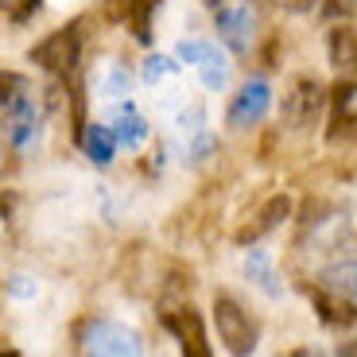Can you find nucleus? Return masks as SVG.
Here are the masks:
<instances>
[{
    "instance_id": "obj_11",
    "label": "nucleus",
    "mask_w": 357,
    "mask_h": 357,
    "mask_svg": "<svg viewBox=\"0 0 357 357\" xmlns=\"http://www.w3.org/2000/svg\"><path fill=\"white\" fill-rule=\"evenodd\" d=\"M307 295L314 299V307H319V319L326 322V326H357V307L349 303L346 295L338 291H326V287H307Z\"/></svg>"
},
{
    "instance_id": "obj_4",
    "label": "nucleus",
    "mask_w": 357,
    "mask_h": 357,
    "mask_svg": "<svg viewBox=\"0 0 357 357\" xmlns=\"http://www.w3.org/2000/svg\"><path fill=\"white\" fill-rule=\"evenodd\" d=\"M214 27H218V39L237 54H245L257 39V16H252L245 0H222L214 8Z\"/></svg>"
},
{
    "instance_id": "obj_17",
    "label": "nucleus",
    "mask_w": 357,
    "mask_h": 357,
    "mask_svg": "<svg viewBox=\"0 0 357 357\" xmlns=\"http://www.w3.org/2000/svg\"><path fill=\"white\" fill-rule=\"evenodd\" d=\"M128 89H132V74H128L121 63H109L105 70H101V82H98V93H101V98L121 101Z\"/></svg>"
},
{
    "instance_id": "obj_3",
    "label": "nucleus",
    "mask_w": 357,
    "mask_h": 357,
    "mask_svg": "<svg viewBox=\"0 0 357 357\" xmlns=\"http://www.w3.org/2000/svg\"><path fill=\"white\" fill-rule=\"evenodd\" d=\"M78 59H82V31H78V24L63 27V31H51L43 43L31 47V63L43 66V70H51V74H70L74 66H78Z\"/></svg>"
},
{
    "instance_id": "obj_20",
    "label": "nucleus",
    "mask_w": 357,
    "mask_h": 357,
    "mask_svg": "<svg viewBox=\"0 0 357 357\" xmlns=\"http://www.w3.org/2000/svg\"><path fill=\"white\" fill-rule=\"evenodd\" d=\"M214 51H218V43H210V39H183V43L175 47V59L183 66H202Z\"/></svg>"
},
{
    "instance_id": "obj_24",
    "label": "nucleus",
    "mask_w": 357,
    "mask_h": 357,
    "mask_svg": "<svg viewBox=\"0 0 357 357\" xmlns=\"http://www.w3.org/2000/svg\"><path fill=\"white\" fill-rule=\"evenodd\" d=\"M12 295L31 299V295H36V284H27V276H12Z\"/></svg>"
},
{
    "instance_id": "obj_9",
    "label": "nucleus",
    "mask_w": 357,
    "mask_h": 357,
    "mask_svg": "<svg viewBox=\"0 0 357 357\" xmlns=\"http://www.w3.org/2000/svg\"><path fill=\"white\" fill-rule=\"evenodd\" d=\"M331 140H357V82H342L334 89Z\"/></svg>"
},
{
    "instance_id": "obj_15",
    "label": "nucleus",
    "mask_w": 357,
    "mask_h": 357,
    "mask_svg": "<svg viewBox=\"0 0 357 357\" xmlns=\"http://www.w3.org/2000/svg\"><path fill=\"white\" fill-rule=\"evenodd\" d=\"M331 63L342 74H357V31L354 27H334L331 31Z\"/></svg>"
},
{
    "instance_id": "obj_5",
    "label": "nucleus",
    "mask_w": 357,
    "mask_h": 357,
    "mask_svg": "<svg viewBox=\"0 0 357 357\" xmlns=\"http://www.w3.org/2000/svg\"><path fill=\"white\" fill-rule=\"evenodd\" d=\"M4 121H8V140L16 152H31L39 144V136H43V113H39L31 93H20L16 105L4 113Z\"/></svg>"
},
{
    "instance_id": "obj_22",
    "label": "nucleus",
    "mask_w": 357,
    "mask_h": 357,
    "mask_svg": "<svg viewBox=\"0 0 357 357\" xmlns=\"http://www.w3.org/2000/svg\"><path fill=\"white\" fill-rule=\"evenodd\" d=\"M20 93H27V89H24V78H20V74H12V70H0V116L16 105Z\"/></svg>"
},
{
    "instance_id": "obj_21",
    "label": "nucleus",
    "mask_w": 357,
    "mask_h": 357,
    "mask_svg": "<svg viewBox=\"0 0 357 357\" xmlns=\"http://www.w3.org/2000/svg\"><path fill=\"white\" fill-rule=\"evenodd\" d=\"M202 125H206V109H202V105H190V109H178V113H175V128L187 136V140L202 136V132H206Z\"/></svg>"
},
{
    "instance_id": "obj_10",
    "label": "nucleus",
    "mask_w": 357,
    "mask_h": 357,
    "mask_svg": "<svg viewBox=\"0 0 357 357\" xmlns=\"http://www.w3.org/2000/svg\"><path fill=\"white\" fill-rule=\"evenodd\" d=\"M109 132H113L116 144H125L128 152H136V148H144V140H148V121H144L140 113H136L132 101H125V105H116L113 116H109Z\"/></svg>"
},
{
    "instance_id": "obj_26",
    "label": "nucleus",
    "mask_w": 357,
    "mask_h": 357,
    "mask_svg": "<svg viewBox=\"0 0 357 357\" xmlns=\"http://www.w3.org/2000/svg\"><path fill=\"white\" fill-rule=\"evenodd\" d=\"M287 357H326V354H319V349H291V354H287Z\"/></svg>"
},
{
    "instance_id": "obj_1",
    "label": "nucleus",
    "mask_w": 357,
    "mask_h": 357,
    "mask_svg": "<svg viewBox=\"0 0 357 357\" xmlns=\"http://www.w3.org/2000/svg\"><path fill=\"white\" fill-rule=\"evenodd\" d=\"M82 354L86 357H144V338L113 319H93L82 331Z\"/></svg>"
},
{
    "instance_id": "obj_18",
    "label": "nucleus",
    "mask_w": 357,
    "mask_h": 357,
    "mask_svg": "<svg viewBox=\"0 0 357 357\" xmlns=\"http://www.w3.org/2000/svg\"><path fill=\"white\" fill-rule=\"evenodd\" d=\"M183 70V63H175V59H167V54H148L140 66V78L148 82V86H160V82L175 78V74Z\"/></svg>"
},
{
    "instance_id": "obj_8",
    "label": "nucleus",
    "mask_w": 357,
    "mask_h": 357,
    "mask_svg": "<svg viewBox=\"0 0 357 357\" xmlns=\"http://www.w3.org/2000/svg\"><path fill=\"white\" fill-rule=\"evenodd\" d=\"M167 326L175 331L178 349H183V357H214V354H210V342H206L202 314H198L195 307H183V311L167 314Z\"/></svg>"
},
{
    "instance_id": "obj_16",
    "label": "nucleus",
    "mask_w": 357,
    "mask_h": 357,
    "mask_svg": "<svg viewBox=\"0 0 357 357\" xmlns=\"http://www.w3.org/2000/svg\"><path fill=\"white\" fill-rule=\"evenodd\" d=\"M245 276H249L264 295H272V299L280 295V280H276V272H272V257H268L264 249H249V257H245Z\"/></svg>"
},
{
    "instance_id": "obj_23",
    "label": "nucleus",
    "mask_w": 357,
    "mask_h": 357,
    "mask_svg": "<svg viewBox=\"0 0 357 357\" xmlns=\"http://www.w3.org/2000/svg\"><path fill=\"white\" fill-rule=\"evenodd\" d=\"M0 12H4L12 24H27V20L39 12V0H0Z\"/></svg>"
},
{
    "instance_id": "obj_19",
    "label": "nucleus",
    "mask_w": 357,
    "mask_h": 357,
    "mask_svg": "<svg viewBox=\"0 0 357 357\" xmlns=\"http://www.w3.org/2000/svg\"><path fill=\"white\" fill-rule=\"evenodd\" d=\"M195 70L202 74V86H206V89H214V93H218V89H225V82H229V63H225V54H222V51H214L202 66H195Z\"/></svg>"
},
{
    "instance_id": "obj_2",
    "label": "nucleus",
    "mask_w": 357,
    "mask_h": 357,
    "mask_svg": "<svg viewBox=\"0 0 357 357\" xmlns=\"http://www.w3.org/2000/svg\"><path fill=\"white\" fill-rule=\"evenodd\" d=\"M214 322H218V338L233 357H249L257 349V338H260L257 322L233 295H218L214 299Z\"/></svg>"
},
{
    "instance_id": "obj_27",
    "label": "nucleus",
    "mask_w": 357,
    "mask_h": 357,
    "mask_svg": "<svg viewBox=\"0 0 357 357\" xmlns=\"http://www.w3.org/2000/svg\"><path fill=\"white\" fill-rule=\"evenodd\" d=\"M0 357H12V354H0Z\"/></svg>"
},
{
    "instance_id": "obj_7",
    "label": "nucleus",
    "mask_w": 357,
    "mask_h": 357,
    "mask_svg": "<svg viewBox=\"0 0 357 357\" xmlns=\"http://www.w3.org/2000/svg\"><path fill=\"white\" fill-rule=\"evenodd\" d=\"M322 105H326V93H322V86L314 78H299L291 86V93L284 98L287 121H291V125H299V128L314 125V116L322 113Z\"/></svg>"
},
{
    "instance_id": "obj_14",
    "label": "nucleus",
    "mask_w": 357,
    "mask_h": 357,
    "mask_svg": "<svg viewBox=\"0 0 357 357\" xmlns=\"http://www.w3.org/2000/svg\"><path fill=\"white\" fill-rule=\"evenodd\" d=\"M319 284L326 287V291H338V295H346V299H357V257L322 268Z\"/></svg>"
},
{
    "instance_id": "obj_25",
    "label": "nucleus",
    "mask_w": 357,
    "mask_h": 357,
    "mask_svg": "<svg viewBox=\"0 0 357 357\" xmlns=\"http://www.w3.org/2000/svg\"><path fill=\"white\" fill-rule=\"evenodd\" d=\"M8 206H12V198H0V237L8 233Z\"/></svg>"
},
{
    "instance_id": "obj_13",
    "label": "nucleus",
    "mask_w": 357,
    "mask_h": 357,
    "mask_svg": "<svg viewBox=\"0 0 357 357\" xmlns=\"http://www.w3.org/2000/svg\"><path fill=\"white\" fill-rule=\"evenodd\" d=\"M82 148H86L89 163L109 167V163H113V152H116V140H113V132H109V125H86L82 128Z\"/></svg>"
},
{
    "instance_id": "obj_12",
    "label": "nucleus",
    "mask_w": 357,
    "mask_h": 357,
    "mask_svg": "<svg viewBox=\"0 0 357 357\" xmlns=\"http://www.w3.org/2000/svg\"><path fill=\"white\" fill-rule=\"evenodd\" d=\"M287 214H291V198H287V195L268 198V202H264V210L257 214V222H249L241 233H237V241H241V245H249V241H260V237L276 229V225L284 222Z\"/></svg>"
},
{
    "instance_id": "obj_6",
    "label": "nucleus",
    "mask_w": 357,
    "mask_h": 357,
    "mask_svg": "<svg viewBox=\"0 0 357 357\" xmlns=\"http://www.w3.org/2000/svg\"><path fill=\"white\" fill-rule=\"evenodd\" d=\"M268 109H272V86L252 78L233 93V105H229V113H225V121H229L233 128H249V125H257V121H264Z\"/></svg>"
}]
</instances>
